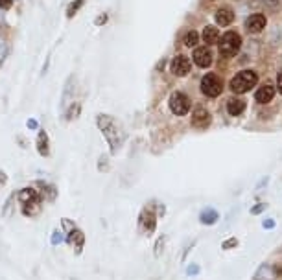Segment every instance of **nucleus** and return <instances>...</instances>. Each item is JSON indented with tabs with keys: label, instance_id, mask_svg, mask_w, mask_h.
<instances>
[{
	"label": "nucleus",
	"instance_id": "1",
	"mask_svg": "<svg viewBox=\"0 0 282 280\" xmlns=\"http://www.w3.org/2000/svg\"><path fill=\"white\" fill-rule=\"evenodd\" d=\"M256 81H258V76L253 70H242V72H238L236 76L232 77L231 89L236 94H244V92L251 91L253 87L256 85Z\"/></svg>",
	"mask_w": 282,
	"mask_h": 280
},
{
	"label": "nucleus",
	"instance_id": "2",
	"mask_svg": "<svg viewBox=\"0 0 282 280\" xmlns=\"http://www.w3.org/2000/svg\"><path fill=\"white\" fill-rule=\"evenodd\" d=\"M218 45H220V52L223 55H236V52L240 50V46H242V39L238 35L236 31H227V33H223L220 39H218Z\"/></svg>",
	"mask_w": 282,
	"mask_h": 280
},
{
	"label": "nucleus",
	"instance_id": "3",
	"mask_svg": "<svg viewBox=\"0 0 282 280\" xmlns=\"http://www.w3.org/2000/svg\"><path fill=\"white\" fill-rule=\"evenodd\" d=\"M201 91L205 96L208 98H218L223 91V81L218 74H206L203 79H201Z\"/></svg>",
	"mask_w": 282,
	"mask_h": 280
},
{
	"label": "nucleus",
	"instance_id": "4",
	"mask_svg": "<svg viewBox=\"0 0 282 280\" xmlns=\"http://www.w3.org/2000/svg\"><path fill=\"white\" fill-rule=\"evenodd\" d=\"M190 98L183 94V92H174L172 98H170V111L177 116H184V114L190 111Z\"/></svg>",
	"mask_w": 282,
	"mask_h": 280
},
{
	"label": "nucleus",
	"instance_id": "5",
	"mask_svg": "<svg viewBox=\"0 0 282 280\" xmlns=\"http://www.w3.org/2000/svg\"><path fill=\"white\" fill-rule=\"evenodd\" d=\"M37 203H39V196L35 190H23L21 192V204H23L24 212L28 214V216H31L33 214V210L37 208Z\"/></svg>",
	"mask_w": 282,
	"mask_h": 280
},
{
	"label": "nucleus",
	"instance_id": "6",
	"mask_svg": "<svg viewBox=\"0 0 282 280\" xmlns=\"http://www.w3.org/2000/svg\"><path fill=\"white\" fill-rule=\"evenodd\" d=\"M194 63H196L199 68L210 67V63H212V53H210V50H208L206 46L196 48V50H194Z\"/></svg>",
	"mask_w": 282,
	"mask_h": 280
},
{
	"label": "nucleus",
	"instance_id": "7",
	"mask_svg": "<svg viewBox=\"0 0 282 280\" xmlns=\"http://www.w3.org/2000/svg\"><path fill=\"white\" fill-rule=\"evenodd\" d=\"M190 59L188 57H184V55H177L176 59L172 61V72L176 74V76H186L188 72H190Z\"/></svg>",
	"mask_w": 282,
	"mask_h": 280
},
{
	"label": "nucleus",
	"instance_id": "8",
	"mask_svg": "<svg viewBox=\"0 0 282 280\" xmlns=\"http://www.w3.org/2000/svg\"><path fill=\"white\" fill-rule=\"evenodd\" d=\"M245 28L247 31H251V33H258L266 28V17L262 15V13H255L247 19V23H245Z\"/></svg>",
	"mask_w": 282,
	"mask_h": 280
},
{
	"label": "nucleus",
	"instance_id": "9",
	"mask_svg": "<svg viewBox=\"0 0 282 280\" xmlns=\"http://www.w3.org/2000/svg\"><path fill=\"white\" fill-rule=\"evenodd\" d=\"M192 124L196 127H206L210 124V114L205 107H196V111L192 114Z\"/></svg>",
	"mask_w": 282,
	"mask_h": 280
},
{
	"label": "nucleus",
	"instance_id": "10",
	"mask_svg": "<svg viewBox=\"0 0 282 280\" xmlns=\"http://www.w3.org/2000/svg\"><path fill=\"white\" fill-rule=\"evenodd\" d=\"M275 96V87L273 85H264V87H260L258 92H256V102L258 103H269Z\"/></svg>",
	"mask_w": 282,
	"mask_h": 280
},
{
	"label": "nucleus",
	"instance_id": "11",
	"mask_svg": "<svg viewBox=\"0 0 282 280\" xmlns=\"http://www.w3.org/2000/svg\"><path fill=\"white\" fill-rule=\"evenodd\" d=\"M227 111H229V114H232V116L242 114L245 111V102L242 98H231L229 102H227Z\"/></svg>",
	"mask_w": 282,
	"mask_h": 280
},
{
	"label": "nucleus",
	"instance_id": "12",
	"mask_svg": "<svg viewBox=\"0 0 282 280\" xmlns=\"http://www.w3.org/2000/svg\"><path fill=\"white\" fill-rule=\"evenodd\" d=\"M234 21V13H232V9L229 8H221L218 9V13H216V23L220 24V26H227Z\"/></svg>",
	"mask_w": 282,
	"mask_h": 280
},
{
	"label": "nucleus",
	"instance_id": "13",
	"mask_svg": "<svg viewBox=\"0 0 282 280\" xmlns=\"http://www.w3.org/2000/svg\"><path fill=\"white\" fill-rule=\"evenodd\" d=\"M201 37L205 41L206 45H214V43H218V39H220V33H218V28H214V26H206L203 33H201Z\"/></svg>",
	"mask_w": 282,
	"mask_h": 280
},
{
	"label": "nucleus",
	"instance_id": "14",
	"mask_svg": "<svg viewBox=\"0 0 282 280\" xmlns=\"http://www.w3.org/2000/svg\"><path fill=\"white\" fill-rule=\"evenodd\" d=\"M46 144H48L46 133L45 131H41V133H39V142H37V150L41 152V155H48V148H46Z\"/></svg>",
	"mask_w": 282,
	"mask_h": 280
},
{
	"label": "nucleus",
	"instance_id": "15",
	"mask_svg": "<svg viewBox=\"0 0 282 280\" xmlns=\"http://www.w3.org/2000/svg\"><path fill=\"white\" fill-rule=\"evenodd\" d=\"M140 221L144 223L148 230H152V229L155 227V218H153V216H152L150 212H144V214H142V216H140Z\"/></svg>",
	"mask_w": 282,
	"mask_h": 280
},
{
	"label": "nucleus",
	"instance_id": "16",
	"mask_svg": "<svg viewBox=\"0 0 282 280\" xmlns=\"http://www.w3.org/2000/svg\"><path fill=\"white\" fill-rule=\"evenodd\" d=\"M201 221L206 223V225H210V223H214V221H218V214L212 212V210H206L205 214H201Z\"/></svg>",
	"mask_w": 282,
	"mask_h": 280
},
{
	"label": "nucleus",
	"instance_id": "17",
	"mask_svg": "<svg viewBox=\"0 0 282 280\" xmlns=\"http://www.w3.org/2000/svg\"><path fill=\"white\" fill-rule=\"evenodd\" d=\"M199 41V33L198 31H190L186 37H184V45L186 46H196Z\"/></svg>",
	"mask_w": 282,
	"mask_h": 280
},
{
	"label": "nucleus",
	"instance_id": "18",
	"mask_svg": "<svg viewBox=\"0 0 282 280\" xmlns=\"http://www.w3.org/2000/svg\"><path fill=\"white\" fill-rule=\"evenodd\" d=\"M11 4H13V0H0V8L2 9L11 8Z\"/></svg>",
	"mask_w": 282,
	"mask_h": 280
},
{
	"label": "nucleus",
	"instance_id": "19",
	"mask_svg": "<svg viewBox=\"0 0 282 280\" xmlns=\"http://www.w3.org/2000/svg\"><path fill=\"white\" fill-rule=\"evenodd\" d=\"M277 87H279V92L282 94V72L279 74V77H277Z\"/></svg>",
	"mask_w": 282,
	"mask_h": 280
}]
</instances>
